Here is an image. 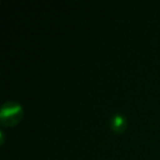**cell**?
I'll return each mask as SVG.
<instances>
[{
  "label": "cell",
  "instance_id": "6da1fadb",
  "mask_svg": "<svg viewBox=\"0 0 160 160\" xmlns=\"http://www.w3.org/2000/svg\"><path fill=\"white\" fill-rule=\"evenodd\" d=\"M23 116V111L21 105L14 101H8L3 103L0 111V120L3 125L12 126L20 122Z\"/></svg>",
  "mask_w": 160,
  "mask_h": 160
},
{
  "label": "cell",
  "instance_id": "7a4b0ae2",
  "mask_svg": "<svg viewBox=\"0 0 160 160\" xmlns=\"http://www.w3.org/2000/svg\"><path fill=\"white\" fill-rule=\"evenodd\" d=\"M126 127V120L121 113H115L111 118V128L115 133H122Z\"/></svg>",
  "mask_w": 160,
  "mask_h": 160
}]
</instances>
